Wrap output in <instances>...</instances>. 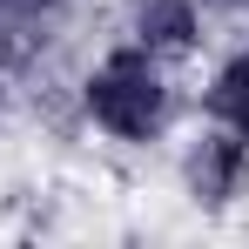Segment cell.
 Instances as JSON below:
<instances>
[{
	"label": "cell",
	"instance_id": "2",
	"mask_svg": "<svg viewBox=\"0 0 249 249\" xmlns=\"http://www.w3.org/2000/svg\"><path fill=\"white\" fill-rule=\"evenodd\" d=\"M162 155H168L175 196L196 209L202 222H229L236 209H249V142L229 135L222 122H209V115L189 108V122L175 128V142Z\"/></svg>",
	"mask_w": 249,
	"mask_h": 249
},
{
	"label": "cell",
	"instance_id": "5",
	"mask_svg": "<svg viewBox=\"0 0 249 249\" xmlns=\"http://www.w3.org/2000/svg\"><path fill=\"white\" fill-rule=\"evenodd\" d=\"M14 108H20V74H14V61L0 54V122H7Z\"/></svg>",
	"mask_w": 249,
	"mask_h": 249
},
{
	"label": "cell",
	"instance_id": "6",
	"mask_svg": "<svg viewBox=\"0 0 249 249\" xmlns=\"http://www.w3.org/2000/svg\"><path fill=\"white\" fill-rule=\"evenodd\" d=\"M215 14L222 20H249V0H215Z\"/></svg>",
	"mask_w": 249,
	"mask_h": 249
},
{
	"label": "cell",
	"instance_id": "3",
	"mask_svg": "<svg viewBox=\"0 0 249 249\" xmlns=\"http://www.w3.org/2000/svg\"><path fill=\"white\" fill-rule=\"evenodd\" d=\"M115 34H128L155 61L189 74L222 41V14H215V0H115Z\"/></svg>",
	"mask_w": 249,
	"mask_h": 249
},
{
	"label": "cell",
	"instance_id": "1",
	"mask_svg": "<svg viewBox=\"0 0 249 249\" xmlns=\"http://www.w3.org/2000/svg\"><path fill=\"white\" fill-rule=\"evenodd\" d=\"M68 108L74 128L115 155H162L175 128L189 122V74L155 61L128 34H101L68 68Z\"/></svg>",
	"mask_w": 249,
	"mask_h": 249
},
{
	"label": "cell",
	"instance_id": "4",
	"mask_svg": "<svg viewBox=\"0 0 249 249\" xmlns=\"http://www.w3.org/2000/svg\"><path fill=\"white\" fill-rule=\"evenodd\" d=\"M189 108L249 142V34H229L209 47L202 81H189Z\"/></svg>",
	"mask_w": 249,
	"mask_h": 249
}]
</instances>
